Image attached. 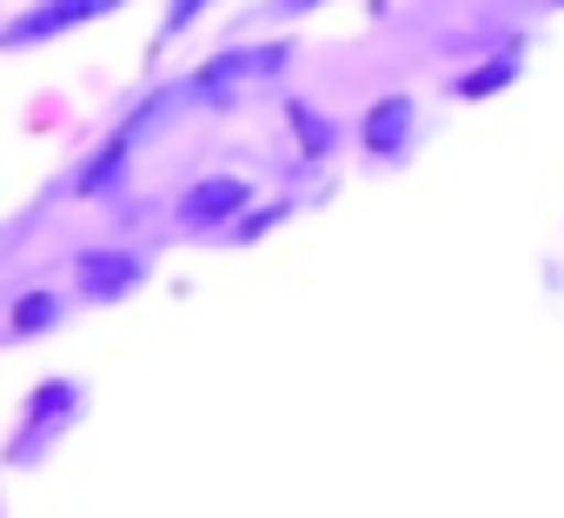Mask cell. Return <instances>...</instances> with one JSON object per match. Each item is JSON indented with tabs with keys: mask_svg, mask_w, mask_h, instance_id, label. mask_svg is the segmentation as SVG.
<instances>
[{
	"mask_svg": "<svg viewBox=\"0 0 564 518\" xmlns=\"http://www.w3.org/2000/svg\"><path fill=\"white\" fill-rule=\"evenodd\" d=\"M293 41H239V47H219L213 61H199L193 74H186V100L193 107H232L246 87H272L279 74L293 67Z\"/></svg>",
	"mask_w": 564,
	"mask_h": 518,
	"instance_id": "6da1fadb",
	"label": "cell"
},
{
	"mask_svg": "<svg viewBox=\"0 0 564 518\" xmlns=\"http://www.w3.org/2000/svg\"><path fill=\"white\" fill-rule=\"evenodd\" d=\"M80 412H87V386L80 379H41L28 399H21V432L8 439V465L14 472H28V465H41L47 452H54V439H67L74 425H80Z\"/></svg>",
	"mask_w": 564,
	"mask_h": 518,
	"instance_id": "7a4b0ae2",
	"label": "cell"
},
{
	"mask_svg": "<svg viewBox=\"0 0 564 518\" xmlns=\"http://www.w3.org/2000/svg\"><path fill=\"white\" fill-rule=\"evenodd\" d=\"M153 280V252L147 246H80L74 252V287L87 306H120Z\"/></svg>",
	"mask_w": 564,
	"mask_h": 518,
	"instance_id": "3957f363",
	"label": "cell"
},
{
	"mask_svg": "<svg viewBox=\"0 0 564 518\" xmlns=\"http://www.w3.org/2000/svg\"><path fill=\"white\" fill-rule=\"evenodd\" d=\"M127 0H34V8H21L8 28H0V54H21V47H47L61 34H80L107 14H120Z\"/></svg>",
	"mask_w": 564,
	"mask_h": 518,
	"instance_id": "277c9868",
	"label": "cell"
},
{
	"mask_svg": "<svg viewBox=\"0 0 564 518\" xmlns=\"http://www.w3.org/2000/svg\"><path fill=\"white\" fill-rule=\"evenodd\" d=\"M419 100L412 94H379L366 114H359V153L372 160V166H405L412 160V147H419Z\"/></svg>",
	"mask_w": 564,
	"mask_h": 518,
	"instance_id": "5b68a950",
	"label": "cell"
},
{
	"mask_svg": "<svg viewBox=\"0 0 564 518\" xmlns=\"http://www.w3.org/2000/svg\"><path fill=\"white\" fill-rule=\"evenodd\" d=\"M252 199H259L252 180H239V173H206V180H193V186L173 199V226H180V233H226Z\"/></svg>",
	"mask_w": 564,
	"mask_h": 518,
	"instance_id": "8992f818",
	"label": "cell"
},
{
	"mask_svg": "<svg viewBox=\"0 0 564 518\" xmlns=\"http://www.w3.org/2000/svg\"><path fill=\"white\" fill-rule=\"evenodd\" d=\"M133 153H140V140L127 133V127H113L80 166H74V180H67V193L74 199H113L120 186H127V173H133Z\"/></svg>",
	"mask_w": 564,
	"mask_h": 518,
	"instance_id": "52a82bcc",
	"label": "cell"
},
{
	"mask_svg": "<svg viewBox=\"0 0 564 518\" xmlns=\"http://www.w3.org/2000/svg\"><path fill=\"white\" fill-rule=\"evenodd\" d=\"M518 74H524V47H491L485 61H471V67H458L452 74V87H445V100H498L505 87H518Z\"/></svg>",
	"mask_w": 564,
	"mask_h": 518,
	"instance_id": "ba28073f",
	"label": "cell"
},
{
	"mask_svg": "<svg viewBox=\"0 0 564 518\" xmlns=\"http://www.w3.org/2000/svg\"><path fill=\"white\" fill-rule=\"evenodd\" d=\"M286 127H293V140H300V153H306V160H333V153H339V140H346V133H339V120H333V114H319V107H313V100H300V94L286 100Z\"/></svg>",
	"mask_w": 564,
	"mask_h": 518,
	"instance_id": "9c48e42d",
	"label": "cell"
},
{
	"mask_svg": "<svg viewBox=\"0 0 564 518\" xmlns=\"http://www.w3.org/2000/svg\"><path fill=\"white\" fill-rule=\"evenodd\" d=\"M61 320H67V300L47 293V287H34V293H21V306H14V339H41V333H54Z\"/></svg>",
	"mask_w": 564,
	"mask_h": 518,
	"instance_id": "30bf717a",
	"label": "cell"
},
{
	"mask_svg": "<svg viewBox=\"0 0 564 518\" xmlns=\"http://www.w3.org/2000/svg\"><path fill=\"white\" fill-rule=\"evenodd\" d=\"M206 8H213V0H166V14H160V34H153V54L180 47V41H186V28H193Z\"/></svg>",
	"mask_w": 564,
	"mask_h": 518,
	"instance_id": "8fae6325",
	"label": "cell"
},
{
	"mask_svg": "<svg viewBox=\"0 0 564 518\" xmlns=\"http://www.w3.org/2000/svg\"><path fill=\"white\" fill-rule=\"evenodd\" d=\"M286 213H293V206H259V199H252V206H246V213L226 226V239H232V246H252L259 233H272V226L286 219Z\"/></svg>",
	"mask_w": 564,
	"mask_h": 518,
	"instance_id": "7c38bea8",
	"label": "cell"
},
{
	"mask_svg": "<svg viewBox=\"0 0 564 518\" xmlns=\"http://www.w3.org/2000/svg\"><path fill=\"white\" fill-rule=\"evenodd\" d=\"M326 0H265V14L272 21H306V14H319Z\"/></svg>",
	"mask_w": 564,
	"mask_h": 518,
	"instance_id": "4fadbf2b",
	"label": "cell"
}]
</instances>
